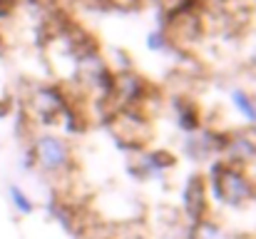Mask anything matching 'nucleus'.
Returning <instances> with one entry per match:
<instances>
[{
	"mask_svg": "<svg viewBox=\"0 0 256 239\" xmlns=\"http://www.w3.org/2000/svg\"><path fill=\"white\" fill-rule=\"evenodd\" d=\"M232 102H234V107L246 117V120H252V122H256V105L254 100L244 92V90H234L232 92Z\"/></svg>",
	"mask_w": 256,
	"mask_h": 239,
	"instance_id": "obj_4",
	"label": "nucleus"
},
{
	"mask_svg": "<svg viewBox=\"0 0 256 239\" xmlns=\"http://www.w3.org/2000/svg\"><path fill=\"white\" fill-rule=\"evenodd\" d=\"M32 152H35L38 164L45 172H62L70 164V150H68V145L60 137H55V135H40L32 142Z\"/></svg>",
	"mask_w": 256,
	"mask_h": 239,
	"instance_id": "obj_2",
	"label": "nucleus"
},
{
	"mask_svg": "<svg viewBox=\"0 0 256 239\" xmlns=\"http://www.w3.org/2000/svg\"><path fill=\"white\" fill-rule=\"evenodd\" d=\"M192 239H224V234H222V229L214 227L212 222H199V224L194 227V237Z\"/></svg>",
	"mask_w": 256,
	"mask_h": 239,
	"instance_id": "obj_5",
	"label": "nucleus"
},
{
	"mask_svg": "<svg viewBox=\"0 0 256 239\" xmlns=\"http://www.w3.org/2000/svg\"><path fill=\"white\" fill-rule=\"evenodd\" d=\"M212 182H214V192H216V199L232 204V207H239L244 204L249 197H252V184L244 174H239L236 169L232 167H222L216 164L212 169Z\"/></svg>",
	"mask_w": 256,
	"mask_h": 239,
	"instance_id": "obj_1",
	"label": "nucleus"
},
{
	"mask_svg": "<svg viewBox=\"0 0 256 239\" xmlns=\"http://www.w3.org/2000/svg\"><path fill=\"white\" fill-rule=\"evenodd\" d=\"M8 197H10V202H12V207L20 212V214H32V209H35V202L18 187V184H10L8 187Z\"/></svg>",
	"mask_w": 256,
	"mask_h": 239,
	"instance_id": "obj_3",
	"label": "nucleus"
}]
</instances>
